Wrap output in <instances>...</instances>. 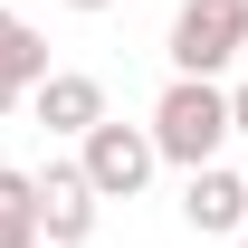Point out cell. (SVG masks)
<instances>
[{
	"instance_id": "8",
	"label": "cell",
	"mask_w": 248,
	"mask_h": 248,
	"mask_svg": "<svg viewBox=\"0 0 248 248\" xmlns=\"http://www.w3.org/2000/svg\"><path fill=\"white\" fill-rule=\"evenodd\" d=\"M0 248H38V201H29V172H0Z\"/></svg>"
},
{
	"instance_id": "2",
	"label": "cell",
	"mask_w": 248,
	"mask_h": 248,
	"mask_svg": "<svg viewBox=\"0 0 248 248\" xmlns=\"http://www.w3.org/2000/svg\"><path fill=\"white\" fill-rule=\"evenodd\" d=\"M162 48H172V77H201V86H219V77L248 58V0H182Z\"/></svg>"
},
{
	"instance_id": "9",
	"label": "cell",
	"mask_w": 248,
	"mask_h": 248,
	"mask_svg": "<svg viewBox=\"0 0 248 248\" xmlns=\"http://www.w3.org/2000/svg\"><path fill=\"white\" fill-rule=\"evenodd\" d=\"M229 134H248V77L229 86Z\"/></svg>"
},
{
	"instance_id": "6",
	"label": "cell",
	"mask_w": 248,
	"mask_h": 248,
	"mask_svg": "<svg viewBox=\"0 0 248 248\" xmlns=\"http://www.w3.org/2000/svg\"><path fill=\"white\" fill-rule=\"evenodd\" d=\"M29 105H38V124H48V134H67V143L105 124V86H95L86 67H48V77L29 86Z\"/></svg>"
},
{
	"instance_id": "4",
	"label": "cell",
	"mask_w": 248,
	"mask_h": 248,
	"mask_svg": "<svg viewBox=\"0 0 248 248\" xmlns=\"http://www.w3.org/2000/svg\"><path fill=\"white\" fill-rule=\"evenodd\" d=\"M29 201H38V239L48 248H95V201L86 191V172L77 162H48V172H29Z\"/></svg>"
},
{
	"instance_id": "11",
	"label": "cell",
	"mask_w": 248,
	"mask_h": 248,
	"mask_svg": "<svg viewBox=\"0 0 248 248\" xmlns=\"http://www.w3.org/2000/svg\"><path fill=\"white\" fill-rule=\"evenodd\" d=\"M10 105H19V95H10V86H0V115H10Z\"/></svg>"
},
{
	"instance_id": "10",
	"label": "cell",
	"mask_w": 248,
	"mask_h": 248,
	"mask_svg": "<svg viewBox=\"0 0 248 248\" xmlns=\"http://www.w3.org/2000/svg\"><path fill=\"white\" fill-rule=\"evenodd\" d=\"M67 10H86V19H95V10H115V0H67Z\"/></svg>"
},
{
	"instance_id": "12",
	"label": "cell",
	"mask_w": 248,
	"mask_h": 248,
	"mask_svg": "<svg viewBox=\"0 0 248 248\" xmlns=\"http://www.w3.org/2000/svg\"><path fill=\"white\" fill-rule=\"evenodd\" d=\"M239 248H248V229H239Z\"/></svg>"
},
{
	"instance_id": "1",
	"label": "cell",
	"mask_w": 248,
	"mask_h": 248,
	"mask_svg": "<svg viewBox=\"0 0 248 248\" xmlns=\"http://www.w3.org/2000/svg\"><path fill=\"white\" fill-rule=\"evenodd\" d=\"M143 134H153V162H182V172L219 162V143H229V86H201V77H172V86L153 95V115H143Z\"/></svg>"
},
{
	"instance_id": "3",
	"label": "cell",
	"mask_w": 248,
	"mask_h": 248,
	"mask_svg": "<svg viewBox=\"0 0 248 248\" xmlns=\"http://www.w3.org/2000/svg\"><path fill=\"white\" fill-rule=\"evenodd\" d=\"M77 172H86V191H95V201H134V191L153 182L162 162H153V134H143V124L105 115L95 134H77Z\"/></svg>"
},
{
	"instance_id": "5",
	"label": "cell",
	"mask_w": 248,
	"mask_h": 248,
	"mask_svg": "<svg viewBox=\"0 0 248 248\" xmlns=\"http://www.w3.org/2000/svg\"><path fill=\"white\" fill-rule=\"evenodd\" d=\"M182 219L201 229V239H239V229H248V182L229 172V162L182 172Z\"/></svg>"
},
{
	"instance_id": "7",
	"label": "cell",
	"mask_w": 248,
	"mask_h": 248,
	"mask_svg": "<svg viewBox=\"0 0 248 248\" xmlns=\"http://www.w3.org/2000/svg\"><path fill=\"white\" fill-rule=\"evenodd\" d=\"M38 77H48V38H38L19 10H0V86H10V95H29Z\"/></svg>"
}]
</instances>
